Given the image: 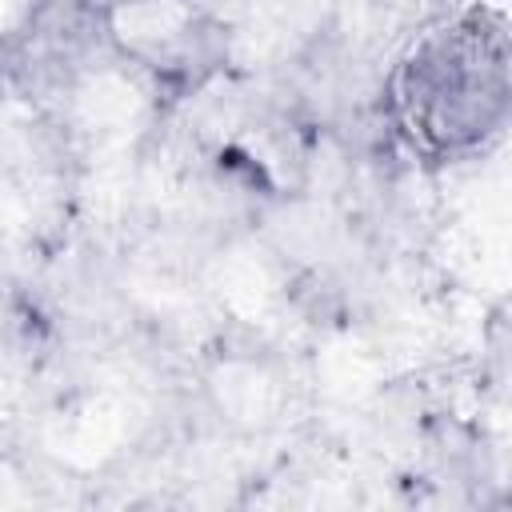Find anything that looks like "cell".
Instances as JSON below:
<instances>
[{"mask_svg": "<svg viewBox=\"0 0 512 512\" xmlns=\"http://www.w3.org/2000/svg\"><path fill=\"white\" fill-rule=\"evenodd\" d=\"M388 112L424 160H468L512 128V20L468 4L428 24L396 60Z\"/></svg>", "mask_w": 512, "mask_h": 512, "instance_id": "1", "label": "cell"}]
</instances>
